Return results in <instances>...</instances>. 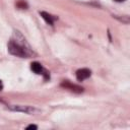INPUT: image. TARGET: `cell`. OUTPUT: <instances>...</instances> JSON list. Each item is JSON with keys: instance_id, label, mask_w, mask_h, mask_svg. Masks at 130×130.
<instances>
[{"instance_id": "11", "label": "cell", "mask_w": 130, "mask_h": 130, "mask_svg": "<svg viewBox=\"0 0 130 130\" xmlns=\"http://www.w3.org/2000/svg\"><path fill=\"white\" fill-rule=\"evenodd\" d=\"M0 103H2V101H1V100H0Z\"/></svg>"}, {"instance_id": "10", "label": "cell", "mask_w": 130, "mask_h": 130, "mask_svg": "<svg viewBox=\"0 0 130 130\" xmlns=\"http://www.w3.org/2000/svg\"><path fill=\"white\" fill-rule=\"evenodd\" d=\"M116 2H123V1H125V0H115Z\"/></svg>"}, {"instance_id": "7", "label": "cell", "mask_w": 130, "mask_h": 130, "mask_svg": "<svg viewBox=\"0 0 130 130\" xmlns=\"http://www.w3.org/2000/svg\"><path fill=\"white\" fill-rule=\"evenodd\" d=\"M15 5H16V7L19 8V9H27V7H28V4H27L26 1H24V0H16Z\"/></svg>"}, {"instance_id": "5", "label": "cell", "mask_w": 130, "mask_h": 130, "mask_svg": "<svg viewBox=\"0 0 130 130\" xmlns=\"http://www.w3.org/2000/svg\"><path fill=\"white\" fill-rule=\"evenodd\" d=\"M40 14H41V16L43 17V19H44L48 24H50V25H53L54 21L57 19L56 16H53L52 14H50V13H48V12H46V11H41Z\"/></svg>"}, {"instance_id": "3", "label": "cell", "mask_w": 130, "mask_h": 130, "mask_svg": "<svg viewBox=\"0 0 130 130\" xmlns=\"http://www.w3.org/2000/svg\"><path fill=\"white\" fill-rule=\"evenodd\" d=\"M8 107L12 111L22 112V113H25V114H35V113L39 112L36 108L29 107V106H8Z\"/></svg>"}, {"instance_id": "4", "label": "cell", "mask_w": 130, "mask_h": 130, "mask_svg": "<svg viewBox=\"0 0 130 130\" xmlns=\"http://www.w3.org/2000/svg\"><path fill=\"white\" fill-rule=\"evenodd\" d=\"M91 75V71L88 68H81L76 71V78L78 81H83Z\"/></svg>"}, {"instance_id": "9", "label": "cell", "mask_w": 130, "mask_h": 130, "mask_svg": "<svg viewBox=\"0 0 130 130\" xmlns=\"http://www.w3.org/2000/svg\"><path fill=\"white\" fill-rule=\"evenodd\" d=\"M3 89V83H2V81L0 80V91Z\"/></svg>"}, {"instance_id": "6", "label": "cell", "mask_w": 130, "mask_h": 130, "mask_svg": "<svg viewBox=\"0 0 130 130\" xmlns=\"http://www.w3.org/2000/svg\"><path fill=\"white\" fill-rule=\"evenodd\" d=\"M30 69L36 73V74H42L44 72V68L41 63L39 62H32L30 64Z\"/></svg>"}, {"instance_id": "2", "label": "cell", "mask_w": 130, "mask_h": 130, "mask_svg": "<svg viewBox=\"0 0 130 130\" xmlns=\"http://www.w3.org/2000/svg\"><path fill=\"white\" fill-rule=\"evenodd\" d=\"M60 86L65 88V89H69L70 91H73L75 93H81L83 92V87L77 85V84H74L72 82H70L69 80H63L61 83H60Z\"/></svg>"}, {"instance_id": "8", "label": "cell", "mask_w": 130, "mask_h": 130, "mask_svg": "<svg viewBox=\"0 0 130 130\" xmlns=\"http://www.w3.org/2000/svg\"><path fill=\"white\" fill-rule=\"evenodd\" d=\"M29 129H38V126L37 125H28L27 127H26V130H29Z\"/></svg>"}, {"instance_id": "1", "label": "cell", "mask_w": 130, "mask_h": 130, "mask_svg": "<svg viewBox=\"0 0 130 130\" xmlns=\"http://www.w3.org/2000/svg\"><path fill=\"white\" fill-rule=\"evenodd\" d=\"M7 48H8V52L13 56H17L21 58H29L34 55L32 50L30 49V47L28 46L22 35L19 34V31H15L14 37L11 38L10 41L8 42Z\"/></svg>"}]
</instances>
